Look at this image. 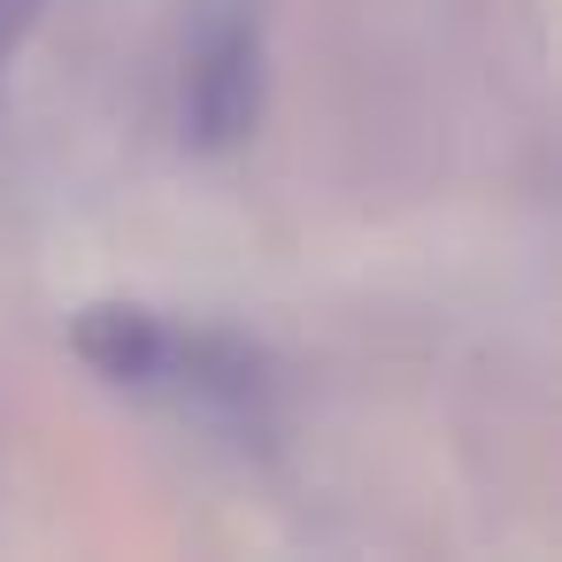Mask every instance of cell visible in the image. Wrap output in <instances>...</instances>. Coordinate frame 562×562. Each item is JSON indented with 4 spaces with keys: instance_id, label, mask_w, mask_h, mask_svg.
Instances as JSON below:
<instances>
[{
    "instance_id": "6da1fadb",
    "label": "cell",
    "mask_w": 562,
    "mask_h": 562,
    "mask_svg": "<svg viewBox=\"0 0 562 562\" xmlns=\"http://www.w3.org/2000/svg\"><path fill=\"white\" fill-rule=\"evenodd\" d=\"M262 116V40L247 9H216L186 55V139L224 155Z\"/></svg>"
},
{
    "instance_id": "7a4b0ae2",
    "label": "cell",
    "mask_w": 562,
    "mask_h": 562,
    "mask_svg": "<svg viewBox=\"0 0 562 562\" xmlns=\"http://www.w3.org/2000/svg\"><path fill=\"white\" fill-rule=\"evenodd\" d=\"M70 347L109 378V385H162L178 370V331L155 316V308H124V301H101L70 324Z\"/></svg>"
},
{
    "instance_id": "3957f363",
    "label": "cell",
    "mask_w": 562,
    "mask_h": 562,
    "mask_svg": "<svg viewBox=\"0 0 562 562\" xmlns=\"http://www.w3.org/2000/svg\"><path fill=\"white\" fill-rule=\"evenodd\" d=\"M40 9H47V0H0V55H9V47L40 24Z\"/></svg>"
}]
</instances>
